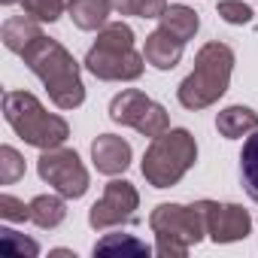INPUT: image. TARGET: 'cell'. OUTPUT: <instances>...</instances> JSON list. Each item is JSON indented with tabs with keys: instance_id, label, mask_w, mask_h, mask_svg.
<instances>
[{
	"instance_id": "1",
	"label": "cell",
	"mask_w": 258,
	"mask_h": 258,
	"mask_svg": "<svg viewBox=\"0 0 258 258\" xmlns=\"http://www.w3.org/2000/svg\"><path fill=\"white\" fill-rule=\"evenodd\" d=\"M22 58H25L28 70L46 85L49 100L58 109H76L85 103V85L79 76V64L58 40L43 34L22 52Z\"/></svg>"
},
{
	"instance_id": "2",
	"label": "cell",
	"mask_w": 258,
	"mask_h": 258,
	"mask_svg": "<svg viewBox=\"0 0 258 258\" xmlns=\"http://www.w3.org/2000/svg\"><path fill=\"white\" fill-rule=\"evenodd\" d=\"M85 70L103 82H134L146 70V58L134 49V31L124 22H106L85 55Z\"/></svg>"
},
{
	"instance_id": "3",
	"label": "cell",
	"mask_w": 258,
	"mask_h": 258,
	"mask_svg": "<svg viewBox=\"0 0 258 258\" xmlns=\"http://www.w3.org/2000/svg\"><path fill=\"white\" fill-rule=\"evenodd\" d=\"M231 73H234V49L228 43L210 40L198 49L195 55V70L179 82L176 88V100L198 112L213 106L231 85Z\"/></svg>"
},
{
	"instance_id": "4",
	"label": "cell",
	"mask_w": 258,
	"mask_h": 258,
	"mask_svg": "<svg viewBox=\"0 0 258 258\" xmlns=\"http://www.w3.org/2000/svg\"><path fill=\"white\" fill-rule=\"evenodd\" d=\"M4 118L16 131V137H22L34 149H55L64 146V140L70 137V124L61 115L49 112L31 91H7Z\"/></svg>"
},
{
	"instance_id": "5",
	"label": "cell",
	"mask_w": 258,
	"mask_h": 258,
	"mask_svg": "<svg viewBox=\"0 0 258 258\" xmlns=\"http://www.w3.org/2000/svg\"><path fill=\"white\" fill-rule=\"evenodd\" d=\"M149 228L155 234V252L161 258H185L191 246L207 237V213L204 201L198 204H158L149 216Z\"/></svg>"
},
{
	"instance_id": "6",
	"label": "cell",
	"mask_w": 258,
	"mask_h": 258,
	"mask_svg": "<svg viewBox=\"0 0 258 258\" xmlns=\"http://www.w3.org/2000/svg\"><path fill=\"white\" fill-rule=\"evenodd\" d=\"M198 161V143L185 127H167L161 137H155L143 155V176L152 188L176 185Z\"/></svg>"
},
{
	"instance_id": "7",
	"label": "cell",
	"mask_w": 258,
	"mask_h": 258,
	"mask_svg": "<svg viewBox=\"0 0 258 258\" xmlns=\"http://www.w3.org/2000/svg\"><path fill=\"white\" fill-rule=\"evenodd\" d=\"M109 118L115 124H124V127H134L137 134L155 140L161 137L167 127H170V118H167V109L161 103H155L149 94L137 91V88H124L121 94L112 97L109 103Z\"/></svg>"
},
{
	"instance_id": "8",
	"label": "cell",
	"mask_w": 258,
	"mask_h": 258,
	"mask_svg": "<svg viewBox=\"0 0 258 258\" xmlns=\"http://www.w3.org/2000/svg\"><path fill=\"white\" fill-rule=\"evenodd\" d=\"M37 173L43 182H49L58 195H64L70 201H76L88 191V170L73 149H64V146L43 149V155L37 158Z\"/></svg>"
},
{
	"instance_id": "9",
	"label": "cell",
	"mask_w": 258,
	"mask_h": 258,
	"mask_svg": "<svg viewBox=\"0 0 258 258\" xmlns=\"http://www.w3.org/2000/svg\"><path fill=\"white\" fill-rule=\"evenodd\" d=\"M137 207H140L137 188L127 179H112V182H106L100 201L88 210V225L94 231L115 228V225H131V222H137Z\"/></svg>"
},
{
	"instance_id": "10",
	"label": "cell",
	"mask_w": 258,
	"mask_h": 258,
	"mask_svg": "<svg viewBox=\"0 0 258 258\" xmlns=\"http://www.w3.org/2000/svg\"><path fill=\"white\" fill-rule=\"evenodd\" d=\"M204 213H207V237L213 243H237V240H246L252 231L249 213L237 204L204 201Z\"/></svg>"
},
{
	"instance_id": "11",
	"label": "cell",
	"mask_w": 258,
	"mask_h": 258,
	"mask_svg": "<svg viewBox=\"0 0 258 258\" xmlns=\"http://www.w3.org/2000/svg\"><path fill=\"white\" fill-rule=\"evenodd\" d=\"M91 161L97 173L103 176H118L131 167V143L115 137V134H100L91 143Z\"/></svg>"
},
{
	"instance_id": "12",
	"label": "cell",
	"mask_w": 258,
	"mask_h": 258,
	"mask_svg": "<svg viewBox=\"0 0 258 258\" xmlns=\"http://www.w3.org/2000/svg\"><path fill=\"white\" fill-rule=\"evenodd\" d=\"M182 52H185V43L176 40L173 34H167L164 28L152 31L146 37V46H143V58L146 64H152L155 70H173L179 61H182Z\"/></svg>"
},
{
	"instance_id": "13",
	"label": "cell",
	"mask_w": 258,
	"mask_h": 258,
	"mask_svg": "<svg viewBox=\"0 0 258 258\" xmlns=\"http://www.w3.org/2000/svg\"><path fill=\"white\" fill-rule=\"evenodd\" d=\"M216 127L225 140H240V137H249L252 131H258V112L249 109V106H225L219 115H216Z\"/></svg>"
},
{
	"instance_id": "14",
	"label": "cell",
	"mask_w": 258,
	"mask_h": 258,
	"mask_svg": "<svg viewBox=\"0 0 258 258\" xmlns=\"http://www.w3.org/2000/svg\"><path fill=\"white\" fill-rule=\"evenodd\" d=\"M40 37H43V28L31 16H13V19L4 22V28H0V40H4V46L10 52H16V55H22Z\"/></svg>"
},
{
	"instance_id": "15",
	"label": "cell",
	"mask_w": 258,
	"mask_h": 258,
	"mask_svg": "<svg viewBox=\"0 0 258 258\" xmlns=\"http://www.w3.org/2000/svg\"><path fill=\"white\" fill-rule=\"evenodd\" d=\"M158 22H161L158 28H164L167 34H173V37L182 40V43L195 40V34H198V28H201L198 13H195L191 7H185V4H170Z\"/></svg>"
},
{
	"instance_id": "16",
	"label": "cell",
	"mask_w": 258,
	"mask_h": 258,
	"mask_svg": "<svg viewBox=\"0 0 258 258\" xmlns=\"http://www.w3.org/2000/svg\"><path fill=\"white\" fill-rule=\"evenodd\" d=\"M67 13L79 31H100L109 22L112 4L109 0H73Z\"/></svg>"
},
{
	"instance_id": "17",
	"label": "cell",
	"mask_w": 258,
	"mask_h": 258,
	"mask_svg": "<svg viewBox=\"0 0 258 258\" xmlns=\"http://www.w3.org/2000/svg\"><path fill=\"white\" fill-rule=\"evenodd\" d=\"M67 219V204H64V195H37L31 201V222L43 231H52L58 228L61 222Z\"/></svg>"
},
{
	"instance_id": "18",
	"label": "cell",
	"mask_w": 258,
	"mask_h": 258,
	"mask_svg": "<svg viewBox=\"0 0 258 258\" xmlns=\"http://www.w3.org/2000/svg\"><path fill=\"white\" fill-rule=\"evenodd\" d=\"M240 182L246 188V195L258 204V131H252V137H246L243 152H240Z\"/></svg>"
},
{
	"instance_id": "19",
	"label": "cell",
	"mask_w": 258,
	"mask_h": 258,
	"mask_svg": "<svg viewBox=\"0 0 258 258\" xmlns=\"http://www.w3.org/2000/svg\"><path fill=\"white\" fill-rule=\"evenodd\" d=\"M109 252H134V255H149L152 246L137 240L134 234H106L103 240L94 243V255H109Z\"/></svg>"
},
{
	"instance_id": "20",
	"label": "cell",
	"mask_w": 258,
	"mask_h": 258,
	"mask_svg": "<svg viewBox=\"0 0 258 258\" xmlns=\"http://www.w3.org/2000/svg\"><path fill=\"white\" fill-rule=\"evenodd\" d=\"M0 252H4L7 258H25V255L34 258V255H40V243L25 237V234H16V231L4 228L0 231Z\"/></svg>"
},
{
	"instance_id": "21",
	"label": "cell",
	"mask_w": 258,
	"mask_h": 258,
	"mask_svg": "<svg viewBox=\"0 0 258 258\" xmlns=\"http://www.w3.org/2000/svg\"><path fill=\"white\" fill-rule=\"evenodd\" d=\"M109 4L115 13L137 19H161L167 10V0H109Z\"/></svg>"
},
{
	"instance_id": "22",
	"label": "cell",
	"mask_w": 258,
	"mask_h": 258,
	"mask_svg": "<svg viewBox=\"0 0 258 258\" xmlns=\"http://www.w3.org/2000/svg\"><path fill=\"white\" fill-rule=\"evenodd\" d=\"M73 0H22V7H25V16L37 19V22H58L67 10H70Z\"/></svg>"
},
{
	"instance_id": "23",
	"label": "cell",
	"mask_w": 258,
	"mask_h": 258,
	"mask_svg": "<svg viewBox=\"0 0 258 258\" xmlns=\"http://www.w3.org/2000/svg\"><path fill=\"white\" fill-rule=\"evenodd\" d=\"M25 176V158L13 146H0V182L13 185Z\"/></svg>"
},
{
	"instance_id": "24",
	"label": "cell",
	"mask_w": 258,
	"mask_h": 258,
	"mask_svg": "<svg viewBox=\"0 0 258 258\" xmlns=\"http://www.w3.org/2000/svg\"><path fill=\"white\" fill-rule=\"evenodd\" d=\"M216 13L228 25H249L252 22V7H246L243 0H219Z\"/></svg>"
},
{
	"instance_id": "25",
	"label": "cell",
	"mask_w": 258,
	"mask_h": 258,
	"mask_svg": "<svg viewBox=\"0 0 258 258\" xmlns=\"http://www.w3.org/2000/svg\"><path fill=\"white\" fill-rule=\"evenodd\" d=\"M0 216L7 222H31V204L13 198V195H0Z\"/></svg>"
},
{
	"instance_id": "26",
	"label": "cell",
	"mask_w": 258,
	"mask_h": 258,
	"mask_svg": "<svg viewBox=\"0 0 258 258\" xmlns=\"http://www.w3.org/2000/svg\"><path fill=\"white\" fill-rule=\"evenodd\" d=\"M0 4H7V7H13V4H22V0H0Z\"/></svg>"
}]
</instances>
